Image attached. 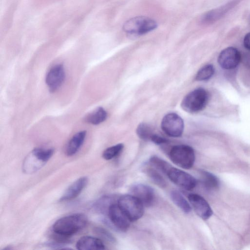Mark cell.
<instances>
[{
    "instance_id": "obj_1",
    "label": "cell",
    "mask_w": 250,
    "mask_h": 250,
    "mask_svg": "<svg viewBox=\"0 0 250 250\" xmlns=\"http://www.w3.org/2000/svg\"><path fill=\"white\" fill-rule=\"evenodd\" d=\"M87 221L85 214L74 213L57 220L54 223L52 229L54 233L68 238L83 229Z\"/></svg>"
},
{
    "instance_id": "obj_2",
    "label": "cell",
    "mask_w": 250,
    "mask_h": 250,
    "mask_svg": "<svg viewBox=\"0 0 250 250\" xmlns=\"http://www.w3.org/2000/svg\"><path fill=\"white\" fill-rule=\"evenodd\" d=\"M54 152L52 148H35L25 157L22 164V171L28 174L42 168L51 158Z\"/></svg>"
},
{
    "instance_id": "obj_3",
    "label": "cell",
    "mask_w": 250,
    "mask_h": 250,
    "mask_svg": "<svg viewBox=\"0 0 250 250\" xmlns=\"http://www.w3.org/2000/svg\"><path fill=\"white\" fill-rule=\"evenodd\" d=\"M157 22L146 16H137L126 21L123 25V30L131 36H139L147 34L155 29Z\"/></svg>"
},
{
    "instance_id": "obj_4",
    "label": "cell",
    "mask_w": 250,
    "mask_h": 250,
    "mask_svg": "<svg viewBox=\"0 0 250 250\" xmlns=\"http://www.w3.org/2000/svg\"><path fill=\"white\" fill-rule=\"evenodd\" d=\"M208 100L207 91L202 88H197L188 93L181 102V107L186 112L194 113L202 110Z\"/></svg>"
},
{
    "instance_id": "obj_5",
    "label": "cell",
    "mask_w": 250,
    "mask_h": 250,
    "mask_svg": "<svg viewBox=\"0 0 250 250\" xmlns=\"http://www.w3.org/2000/svg\"><path fill=\"white\" fill-rule=\"evenodd\" d=\"M117 204L131 222L137 221L144 214V205L138 198L131 194L120 196Z\"/></svg>"
},
{
    "instance_id": "obj_6",
    "label": "cell",
    "mask_w": 250,
    "mask_h": 250,
    "mask_svg": "<svg viewBox=\"0 0 250 250\" xmlns=\"http://www.w3.org/2000/svg\"><path fill=\"white\" fill-rule=\"evenodd\" d=\"M171 161L178 167L188 169L193 166L195 155L193 149L185 145H176L169 152Z\"/></svg>"
},
{
    "instance_id": "obj_7",
    "label": "cell",
    "mask_w": 250,
    "mask_h": 250,
    "mask_svg": "<svg viewBox=\"0 0 250 250\" xmlns=\"http://www.w3.org/2000/svg\"><path fill=\"white\" fill-rule=\"evenodd\" d=\"M161 128L168 136L172 137H179L182 135L184 131V121L177 114L169 113L163 118Z\"/></svg>"
},
{
    "instance_id": "obj_8",
    "label": "cell",
    "mask_w": 250,
    "mask_h": 250,
    "mask_svg": "<svg viewBox=\"0 0 250 250\" xmlns=\"http://www.w3.org/2000/svg\"><path fill=\"white\" fill-rule=\"evenodd\" d=\"M167 175L173 183L188 190L193 189L197 184L196 179L192 175L172 167Z\"/></svg>"
},
{
    "instance_id": "obj_9",
    "label": "cell",
    "mask_w": 250,
    "mask_h": 250,
    "mask_svg": "<svg viewBox=\"0 0 250 250\" xmlns=\"http://www.w3.org/2000/svg\"><path fill=\"white\" fill-rule=\"evenodd\" d=\"M107 213L110 221L117 229L121 231H125L128 229L131 221L118 204H111L108 207Z\"/></svg>"
},
{
    "instance_id": "obj_10",
    "label": "cell",
    "mask_w": 250,
    "mask_h": 250,
    "mask_svg": "<svg viewBox=\"0 0 250 250\" xmlns=\"http://www.w3.org/2000/svg\"><path fill=\"white\" fill-rule=\"evenodd\" d=\"M188 199L195 213L203 220L208 219L213 214L209 204L202 196L191 193L188 195Z\"/></svg>"
},
{
    "instance_id": "obj_11",
    "label": "cell",
    "mask_w": 250,
    "mask_h": 250,
    "mask_svg": "<svg viewBox=\"0 0 250 250\" xmlns=\"http://www.w3.org/2000/svg\"><path fill=\"white\" fill-rule=\"evenodd\" d=\"M241 60V54L235 47H229L223 50L218 58V62L223 68L231 69L235 68Z\"/></svg>"
},
{
    "instance_id": "obj_12",
    "label": "cell",
    "mask_w": 250,
    "mask_h": 250,
    "mask_svg": "<svg viewBox=\"0 0 250 250\" xmlns=\"http://www.w3.org/2000/svg\"><path fill=\"white\" fill-rule=\"evenodd\" d=\"M131 195L138 198L144 206L149 207L152 205L155 199L154 189L150 186L141 183L135 184L130 188Z\"/></svg>"
},
{
    "instance_id": "obj_13",
    "label": "cell",
    "mask_w": 250,
    "mask_h": 250,
    "mask_svg": "<svg viewBox=\"0 0 250 250\" xmlns=\"http://www.w3.org/2000/svg\"><path fill=\"white\" fill-rule=\"evenodd\" d=\"M65 76V71L62 64L52 67L47 72L45 78L49 91L51 92L56 91L62 84Z\"/></svg>"
},
{
    "instance_id": "obj_14",
    "label": "cell",
    "mask_w": 250,
    "mask_h": 250,
    "mask_svg": "<svg viewBox=\"0 0 250 250\" xmlns=\"http://www.w3.org/2000/svg\"><path fill=\"white\" fill-rule=\"evenodd\" d=\"M87 183L88 179L86 177L83 176L79 178L68 187L60 201H65L75 199L85 188Z\"/></svg>"
},
{
    "instance_id": "obj_15",
    "label": "cell",
    "mask_w": 250,
    "mask_h": 250,
    "mask_svg": "<svg viewBox=\"0 0 250 250\" xmlns=\"http://www.w3.org/2000/svg\"><path fill=\"white\" fill-rule=\"evenodd\" d=\"M76 247L79 250H102L105 249V246L101 239L89 236L81 237L77 242Z\"/></svg>"
},
{
    "instance_id": "obj_16",
    "label": "cell",
    "mask_w": 250,
    "mask_h": 250,
    "mask_svg": "<svg viewBox=\"0 0 250 250\" xmlns=\"http://www.w3.org/2000/svg\"><path fill=\"white\" fill-rule=\"evenodd\" d=\"M86 135V131L83 130L73 135L65 146V153L67 156H72L78 151L84 142Z\"/></svg>"
},
{
    "instance_id": "obj_17",
    "label": "cell",
    "mask_w": 250,
    "mask_h": 250,
    "mask_svg": "<svg viewBox=\"0 0 250 250\" xmlns=\"http://www.w3.org/2000/svg\"><path fill=\"white\" fill-rule=\"evenodd\" d=\"M170 196L173 202L184 212H190L191 207L181 192L176 190H172L170 192Z\"/></svg>"
},
{
    "instance_id": "obj_18",
    "label": "cell",
    "mask_w": 250,
    "mask_h": 250,
    "mask_svg": "<svg viewBox=\"0 0 250 250\" xmlns=\"http://www.w3.org/2000/svg\"><path fill=\"white\" fill-rule=\"evenodd\" d=\"M107 113L102 107H99L86 117V121L94 125H99L104 122L107 118Z\"/></svg>"
},
{
    "instance_id": "obj_19",
    "label": "cell",
    "mask_w": 250,
    "mask_h": 250,
    "mask_svg": "<svg viewBox=\"0 0 250 250\" xmlns=\"http://www.w3.org/2000/svg\"><path fill=\"white\" fill-rule=\"evenodd\" d=\"M201 175L203 184L209 189H216L219 187V181L212 173L204 170L201 171Z\"/></svg>"
},
{
    "instance_id": "obj_20",
    "label": "cell",
    "mask_w": 250,
    "mask_h": 250,
    "mask_svg": "<svg viewBox=\"0 0 250 250\" xmlns=\"http://www.w3.org/2000/svg\"><path fill=\"white\" fill-rule=\"evenodd\" d=\"M149 164L154 168L167 175L172 167L168 162L156 156L151 157L149 160Z\"/></svg>"
},
{
    "instance_id": "obj_21",
    "label": "cell",
    "mask_w": 250,
    "mask_h": 250,
    "mask_svg": "<svg viewBox=\"0 0 250 250\" xmlns=\"http://www.w3.org/2000/svg\"><path fill=\"white\" fill-rule=\"evenodd\" d=\"M214 67L211 64H207L197 72L195 79L198 81H206L209 79L214 73Z\"/></svg>"
},
{
    "instance_id": "obj_22",
    "label": "cell",
    "mask_w": 250,
    "mask_h": 250,
    "mask_svg": "<svg viewBox=\"0 0 250 250\" xmlns=\"http://www.w3.org/2000/svg\"><path fill=\"white\" fill-rule=\"evenodd\" d=\"M146 172L148 176L158 186L164 188L167 186V183L162 175L156 169L149 168L146 169Z\"/></svg>"
},
{
    "instance_id": "obj_23",
    "label": "cell",
    "mask_w": 250,
    "mask_h": 250,
    "mask_svg": "<svg viewBox=\"0 0 250 250\" xmlns=\"http://www.w3.org/2000/svg\"><path fill=\"white\" fill-rule=\"evenodd\" d=\"M136 133L138 136L144 141L150 140L153 134L150 127L146 123H140L136 129Z\"/></svg>"
},
{
    "instance_id": "obj_24",
    "label": "cell",
    "mask_w": 250,
    "mask_h": 250,
    "mask_svg": "<svg viewBox=\"0 0 250 250\" xmlns=\"http://www.w3.org/2000/svg\"><path fill=\"white\" fill-rule=\"evenodd\" d=\"M124 147L123 144H118L109 147L103 152L102 156L106 160H111L121 153Z\"/></svg>"
},
{
    "instance_id": "obj_25",
    "label": "cell",
    "mask_w": 250,
    "mask_h": 250,
    "mask_svg": "<svg viewBox=\"0 0 250 250\" xmlns=\"http://www.w3.org/2000/svg\"><path fill=\"white\" fill-rule=\"evenodd\" d=\"M97 231L100 235H101L106 240L111 243H114L116 241L115 238L106 230L101 228H98L97 229Z\"/></svg>"
},
{
    "instance_id": "obj_26",
    "label": "cell",
    "mask_w": 250,
    "mask_h": 250,
    "mask_svg": "<svg viewBox=\"0 0 250 250\" xmlns=\"http://www.w3.org/2000/svg\"><path fill=\"white\" fill-rule=\"evenodd\" d=\"M150 140L156 145H162L167 143L168 140L159 135L153 134Z\"/></svg>"
},
{
    "instance_id": "obj_27",
    "label": "cell",
    "mask_w": 250,
    "mask_h": 250,
    "mask_svg": "<svg viewBox=\"0 0 250 250\" xmlns=\"http://www.w3.org/2000/svg\"><path fill=\"white\" fill-rule=\"evenodd\" d=\"M243 42L244 46L250 51V32L246 35Z\"/></svg>"
}]
</instances>
